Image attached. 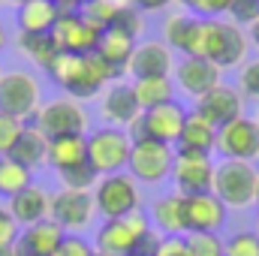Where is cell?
Listing matches in <instances>:
<instances>
[{
    "label": "cell",
    "mask_w": 259,
    "mask_h": 256,
    "mask_svg": "<svg viewBox=\"0 0 259 256\" xmlns=\"http://www.w3.org/2000/svg\"><path fill=\"white\" fill-rule=\"evenodd\" d=\"M84 160H88V136H58V139H49L46 163L55 172H64V169L78 166Z\"/></svg>",
    "instance_id": "cell-27"
},
{
    "label": "cell",
    "mask_w": 259,
    "mask_h": 256,
    "mask_svg": "<svg viewBox=\"0 0 259 256\" xmlns=\"http://www.w3.org/2000/svg\"><path fill=\"white\" fill-rule=\"evenodd\" d=\"M33 124L46 133V139L84 136V130H88V112L72 97H61V100H52V103L39 106V112L33 115Z\"/></svg>",
    "instance_id": "cell-9"
},
{
    "label": "cell",
    "mask_w": 259,
    "mask_h": 256,
    "mask_svg": "<svg viewBox=\"0 0 259 256\" xmlns=\"http://www.w3.org/2000/svg\"><path fill=\"white\" fill-rule=\"evenodd\" d=\"M226 223V205L214 193L184 196V235L190 232H217Z\"/></svg>",
    "instance_id": "cell-15"
},
{
    "label": "cell",
    "mask_w": 259,
    "mask_h": 256,
    "mask_svg": "<svg viewBox=\"0 0 259 256\" xmlns=\"http://www.w3.org/2000/svg\"><path fill=\"white\" fill-rule=\"evenodd\" d=\"M55 256H94V244H88V241L78 238V235H66L64 244L58 247Z\"/></svg>",
    "instance_id": "cell-43"
},
{
    "label": "cell",
    "mask_w": 259,
    "mask_h": 256,
    "mask_svg": "<svg viewBox=\"0 0 259 256\" xmlns=\"http://www.w3.org/2000/svg\"><path fill=\"white\" fill-rule=\"evenodd\" d=\"M175 84L190 94V97H202L205 91H211L214 84H220V66H214L211 61L199 58V55H190V58H181L175 64Z\"/></svg>",
    "instance_id": "cell-17"
},
{
    "label": "cell",
    "mask_w": 259,
    "mask_h": 256,
    "mask_svg": "<svg viewBox=\"0 0 259 256\" xmlns=\"http://www.w3.org/2000/svg\"><path fill=\"white\" fill-rule=\"evenodd\" d=\"M196 18H220L229 9V0H178Z\"/></svg>",
    "instance_id": "cell-37"
},
{
    "label": "cell",
    "mask_w": 259,
    "mask_h": 256,
    "mask_svg": "<svg viewBox=\"0 0 259 256\" xmlns=\"http://www.w3.org/2000/svg\"><path fill=\"white\" fill-rule=\"evenodd\" d=\"M256 235H259V232H256Z\"/></svg>",
    "instance_id": "cell-56"
},
{
    "label": "cell",
    "mask_w": 259,
    "mask_h": 256,
    "mask_svg": "<svg viewBox=\"0 0 259 256\" xmlns=\"http://www.w3.org/2000/svg\"><path fill=\"white\" fill-rule=\"evenodd\" d=\"M55 3H58L61 9H78V6H81L84 0H55Z\"/></svg>",
    "instance_id": "cell-46"
},
{
    "label": "cell",
    "mask_w": 259,
    "mask_h": 256,
    "mask_svg": "<svg viewBox=\"0 0 259 256\" xmlns=\"http://www.w3.org/2000/svg\"><path fill=\"white\" fill-rule=\"evenodd\" d=\"M175 69L172 49L166 42H142L133 49L127 72L133 78H151V75H169Z\"/></svg>",
    "instance_id": "cell-19"
},
{
    "label": "cell",
    "mask_w": 259,
    "mask_h": 256,
    "mask_svg": "<svg viewBox=\"0 0 259 256\" xmlns=\"http://www.w3.org/2000/svg\"><path fill=\"white\" fill-rule=\"evenodd\" d=\"M142 121H145L148 139L175 148V142H178V136H181V127H184V121H187V109H184L178 100H169V103H163V106H154V109L142 112Z\"/></svg>",
    "instance_id": "cell-16"
},
{
    "label": "cell",
    "mask_w": 259,
    "mask_h": 256,
    "mask_svg": "<svg viewBox=\"0 0 259 256\" xmlns=\"http://www.w3.org/2000/svg\"><path fill=\"white\" fill-rule=\"evenodd\" d=\"M256 178L259 172L247 160H220L214 166V187L211 193L226 208H247L256 199Z\"/></svg>",
    "instance_id": "cell-4"
},
{
    "label": "cell",
    "mask_w": 259,
    "mask_h": 256,
    "mask_svg": "<svg viewBox=\"0 0 259 256\" xmlns=\"http://www.w3.org/2000/svg\"><path fill=\"white\" fill-rule=\"evenodd\" d=\"M253 205H259V178H256V199H253Z\"/></svg>",
    "instance_id": "cell-51"
},
{
    "label": "cell",
    "mask_w": 259,
    "mask_h": 256,
    "mask_svg": "<svg viewBox=\"0 0 259 256\" xmlns=\"http://www.w3.org/2000/svg\"><path fill=\"white\" fill-rule=\"evenodd\" d=\"M0 256H18V247L12 244V247H0Z\"/></svg>",
    "instance_id": "cell-48"
},
{
    "label": "cell",
    "mask_w": 259,
    "mask_h": 256,
    "mask_svg": "<svg viewBox=\"0 0 259 256\" xmlns=\"http://www.w3.org/2000/svg\"><path fill=\"white\" fill-rule=\"evenodd\" d=\"M175 193L193 196V193H211L214 187V160L211 154H190V151H175L172 175Z\"/></svg>",
    "instance_id": "cell-12"
},
{
    "label": "cell",
    "mask_w": 259,
    "mask_h": 256,
    "mask_svg": "<svg viewBox=\"0 0 259 256\" xmlns=\"http://www.w3.org/2000/svg\"><path fill=\"white\" fill-rule=\"evenodd\" d=\"M52 75V81L58 88H64L72 100H88L94 94H100L106 84L118 81V72L106 61H100L94 52L91 55H66L58 52V58L46 69Z\"/></svg>",
    "instance_id": "cell-1"
},
{
    "label": "cell",
    "mask_w": 259,
    "mask_h": 256,
    "mask_svg": "<svg viewBox=\"0 0 259 256\" xmlns=\"http://www.w3.org/2000/svg\"><path fill=\"white\" fill-rule=\"evenodd\" d=\"M157 256H193V253H190V247H187V238H184V235H163Z\"/></svg>",
    "instance_id": "cell-42"
},
{
    "label": "cell",
    "mask_w": 259,
    "mask_h": 256,
    "mask_svg": "<svg viewBox=\"0 0 259 256\" xmlns=\"http://www.w3.org/2000/svg\"><path fill=\"white\" fill-rule=\"evenodd\" d=\"M103 118L109 121V127H130L142 109L136 103V94H133V84H124V81H112L106 84V94H103Z\"/></svg>",
    "instance_id": "cell-18"
},
{
    "label": "cell",
    "mask_w": 259,
    "mask_h": 256,
    "mask_svg": "<svg viewBox=\"0 0 259 256\" xmlns=\"http://www.w3.org/2000/svg\"><path fill=\"white\" fill-rule=\"evenodd\" d=\"M61 6L55 0H27L18 6V27L21 33H52Z\"/></svg>",
    "instance_id": "cell-28"
},
{
    "label": "cell",
    "mask_w": 259,
    "mask_h": 256,
    "mask_svg": "<svg viewBox=\"0 0 259 256\" xmlns=\"http://www.w3.org/2000/svg\"><path fill=\"white\" fill-rule=\"evenodd\" d=\"M18 256H42V253H18Z\"/></svg>",
    "instance_id": "cell-52"
},
{
    "label": "cell",
    "mask_w": 259,
    "mask_h": 256,
    "mask_svg": "<svg viewBox=\"0 0 259 256\" xmlns=\"http://www.w3.org/2000/svg\"><path fill=\"white\" fill-rule=\"evenodd\" d=\"M160 241H163V238H160L157 232H151V229H148V232L136 241V247H133V253H130V256H157Z\"/></svg>",
    "instance_id": "cell-44"
},
{
    "label": "cell",
    "mask_w": 259,
    "mask_h": 256,
    "mask_svg": "<svg viewBox=\"0 0 259 256\" xmlns=\"http://www.w3.org/2000/svg\"><path fill=\"white\" fill-rule=\"evenodd\" d=\"M250 42H253V46L259 49V18L253 21V24H250Z\"/></svg>",
    "instance_id": "cell-47"
},
{
    "label": "cell",
    "mask_w": 259,
    "mask_h": 256,
    "mask_svg": "<svg viewBox=\"0 0 259 256\" xmlns=\"http://www.w3.org/2000/svg\"><path fill=\"white\" fill-rule=\"evenodd\" d=\"M253 121H256V124H259V115H256V118H253Z\"/></svg>",
    "instance_id": "cell-53"
},
{
    "label": "cell",
    "mask_w": 259,
    "mask_h": 256,
    "mask_svg": "<svg viewBox=\"0 0 259 256\" xmlns=\"http://www.w3.org/2000/svg\"><path fill=\"white\" fill-rule=\"evenodd\" d=\"M0 3H3V0H0Z\"/></svg>",
    "instance_id": "cell-55"
},
{
    "label": "cell",
    "mask_w": 259,
    "mask_h": 256,
    "mask_svg": "<svg viewBox=\"0 0 259 256\" xmlns=\"http://www.w3.org/2000/svg\"><path fill=\"white\" fill-rule=\"evenodd\" d=\"M58 175H61V181H64V190H94V184H97V178H100L88 160L78 163V166H69L64 172H58Z\"/></svg>",
    "instance_id": "cell-33"
},
{
    "label": "cell",
    "mask_w": 259,
    "mask_h": 256,
    "mask_svg": "<svg viewBox=\"0 0 259 256\" xmlns=\"http://www.w3.org/2000/svg\"><path fill=\"white\" fill-rule=\"evenodd\" d=\"M151 223L160 235H184V196L166 193L151 205Z\"/></svg>",
    "instance_id": "cell-26"
},
{
    "label": "cell",
    "mask_w": 259,
    "mask_h": 256,
    "mask_svg": "<svg viewBox=\"0 0 259 256\" xmlns=\"http://www.w3.org/2000/svg\"><path fill=\"white\" fill-rule=\"evenodd\" d=\"M3 46H6V30H3V24H0V52H3Z\"/></svg>",
    "instance_id": "cell-49"
},
{
    "label": "cell",
    "mask_w": 259,
    "mask_h": 256,
    "mask_svg": "<svg viewBox=\"0 0 259 256\" xmlns=\"http://www.w3.org/2000/svg\"><path fill=\"white\" fill-rule=\"evenodd\" d=\"M46 154H49V139H46V133L36 127V124H24L21 133H18V139H15V145H12V151L6 154V157H12L15 163H21L24 169H39V166H46Z\"/></svg>",
    "instance_id": "cell-23"
},
{
    "label": "cell",
    "mask_w": 259,
    "mask_h": 256,
    "mask_svg": "<svg viewBox=\"0 0 259 256\" xmlns=\"http://www.w3.org/2000/svg\"><path fill=\"white\" fill-rule=\"evenodd\" d=\"M94 256H100V253H97V250H94Z\"/></svg>",
    "instance_id": "cell-54"
},
{
    "label": "cell",
    "mask_w": 259,
    "mask_h": 256,
    "mask_svg": "<svg viewBox=\"0 0 259 256\" xmlns=\"http://www.w3.org/2000/svg\"><path fill=\"white\" fill-rule=\"evenodd\" d=\"M133 6H139L142 12H160V9H166L172 0H130Z\"/></svg>",
    "instance_id": "cell-45"
},
{
    "label": "cell",
    "mask_w": 259,
    "mask_h": 256,
    "mask_svg": "<svg viewBox=\"0 0 259 256\" xmlns=\"http://www.w3.org/2000/svg\"><path fill=\"white\" fill-rule=\"evenodd\" d=\"M223 256H259V235L256 232H235L223 241Z\"/></svg>",
    "instance_id": "cell-36"
},
{
    "label": "cell",
    "mask_w": 259,
    "mask_h": 256,
    "mask_svg": "<svg viewBox=\"0 0 259 256\" xmlns=\"http://www.w3.org/2000/svg\"><path fill=\"white\" fill-rule=\"evenodd\" d=\"M3 3H15V6H21V3H27V0H3Z\"/></svg>",
    "instance_id": "cell-50"
},
{
    "label": "cell",
    "mask_w": 259,
    "mask_h": 256,
    "mask_svg": "<svg viewBox=\"0 0 259 256\" xmlns=\"http://www.w3.org/2000/svg\"><path fill=\"white\" fill-rule=\"evenodd\" d=\"M250 36L244 27L223 21V18H202V42H199V58L211 61L214 66H238L247 61Z\"/></svg>",
    "instance_id": "cell-2"
},
{
    "label": "cell",
    "mask_w": 259,
    "mask_h": 256,
    "mask_svg": "<svg viewBox=\"0 0 259 256\" xmlns=\"http://www.w3.org/2000/svg\"><path fill=\"white\" fill-rule=\"evenodd\" d=\"M133 94L142 112L163 106L169 100H175V84L169 75H151V78H133Z\"/></svg>",
    "instance_id": "cell-29"
},
{
    "label": "cell",
    "mask_w": 259,
    "mask_h": 256,
    "mask_svg": "<svg viewBox=\"0 0 259 256\" xmlns=\"http://www.w3.org/2000/svg\"><path fill=\"white\" fill-rule=\"evenodd\" d=\"M0 112L27 124L39 112V81L21 69L0 72Z\"/></svg>",
    "instance_id": "cell-7"
},
{
    "label": "cell",
    "mask_w": 259,
    "mask_h": 256,
    "mask_svg": "<svg viewBox=\"0 0 259 256\" xmlns=\"http://www.w3.org/2000/svg\"><path fill=\"white\" fill-rule=\"evenodd\" d=\"M109 27H115V30H124L127 36H139L142 30H145V18H142V9L139 6H133V3H124V6H118V12H115V18H112V24Z\"/></svg>",
    "instance_id": "cell-34"
},
{
    "label": "cell",
    "mask_w": 259,
    "mask_h": 256,
    "mask_svg": "<svg viewBox=\"0 0 259 256\" xmlns=\"http://www.w3.org/2000/svg\"><path fill=\"white\" fill-rule=\"evenodd\" d=\"M163 33H166V46L181 52L184 58L199 55V42H202V18H196L190 12H175L166 18L163 24Z\"/></svg>",
    "instance_id": "cell-20"
},
{
    "label": "cell",
    "mask_w": 259,
    "mask_h": 256,
    "mask_svg": "<svg viewBox=\"0 0 259 256\" xmlns=\"http://www.w3.org/2000/svg\"><path fill=\"white\" fill-rule=\"evenodd\" d=\"M21 127H24V121H18V118L0 112V157H6V154L12 151V145H15Z\"/></svg>",
    "instance_id": "cell-40"
},
{
    "label": "cell",
    "mask_w": 259,
    "mask_h": 256,
    "mask_svg": "<svg viewBox=\"0 0 259 256\" xmlns=\"http://www.w3.org/2000/svg\"><path fill=\"white\" fill-rule=\"evenodd\" d=\"M184 238L193 256H223V238L217 232H190Z\"/></svg>",
    "instance_id": "cell-35"
},
{
    "label": "cell",
    "mask_w": 259,
    "mask_h": 256,
    "mask_svg": "<svg viewBox=\"0 0 259 256\" xmlns=\"http://www.w3.org/2000/svg\"><path fill=\"white\" fill-rule=\"evenodd\" d=\"M30 178H33L30 169H24L12 157H0V196L3 199H12L15 193H21L27 184H33Z\"/></svg>",
    "instance_id": "cell-31"
},
{
    "label": "cell",
    "mask_w": 259,
    "mask_h": 256,
    "mask_svg": "<svg viewBox=\"0 0 259 256\" xmlns=\"http://www.w3.org/2000/svg\"><path fill=\"white\" fill-rule=\"evenodd\" d=\"M103 30H97L78 9H61L55 27H52V39L58 46V52L66 55H91L97 49Z\"/></svg>",
    "instance_id": "cell-10"
},
{
    "label": "cell",
    "mask_w": 259,
    "mask_h": 256,
    "mask_svg": "<svg viewBox=\"0 0 259 256\" xmlns=\"http://www.w3.org/2000/svg\"><path fill=\"white\" fill-rule=\"evenodd\" d=\"M130 151H133V142L127 130L121 127H103L88 136V163L94 166L97 175L124 172L130 163Z\"/></svg>",
    "instance_id": "cell-5"
},
{
    "label": "cell",
    "mask_w": 259,
    "mask_h": 256,
    "mask_svg": "<svg viewBox=\"0 0 259 256\" xmlns=\"http://www.w3.org/2000/svg\"><path fill=\"white\" fill-rule=\"evenodd\" d=\"M238 91H241V97L259 100V58L256 61H244L241 72H238Z\"/></svg>",
    "instance_id": "cell-39"
},
{
    "label": "cell",
    "mask_w": 259,
    "mask_h": 256,
    "mask_svg": "<svg viewBox=\"0 0 259 256\" xmlns=\"http://www.w3.org/2000/svg\"><path fill=\"white\" fill-rule=\"evenodd\" d=\"M214 145H217V127L208 124L202 115L190 112L184 127H181V136H178L175 148L190 151V154H214Z\"/></svg>",
    "instance_id": "cell-25"
},
{
    "label": "cell",
    "mask_w": 259,
    "mask_h": 256,
    "mask_svg": "<svg viewBox=\"0 0 259 256\" xmlns=\"http://www.w3.org/2000/svg\"><path fill=\"white\" fill-rule=\"evenodd\" d=\"M148 217L139 211H133L127 217H115V220H103V226L97 229L94 238V250L100 256H130L136 241L148 232Z\"/></svg>",
    "instance_id": "cell-6"
},
{
    "label": "cell",
    "mask_w": 259,
    "mask_h": 256,
    "mask_svg": "<svg viewBox=\"0 0 259 256\" xmlns=\"http://www.w3.org/2000/svg\"><path fill=\"white\" fill-rule=\"evenodd\" d=\"M66 232L52 220V217H46V220H39V223H33V226H24L21 232H18V253H42V256H55L58 253V247L64 244Z\"/></svg>",
    "instance_id": "cell-21"
},
{
    "label": "cell",
    "mask_w": 259,
    "mask_h": 256,
    "mask_svg": "<svg viewBox=\"0 0 259 256\" xmlns=\"http://www.w3.org/2000/svg\"><path fill=\"white\" fill-rule=\"evenodd\" d=\"M18 223H15V217L9 214V208H3L0 205V247H12V244H18Z\"/></svg>",
    "instance_id": "cell-41"
},
{
    "label": "cell",
    "mask_w": 259,
    "mask_h": 256,
    "mask_svg": "<svg viewBox=\"0 0 259 256\" xmlns=\"http://www.w3.org/2000/svg\"><path fill=\"white\" fill-rule=\"evenodd\" d=\"M18 52L42 69H49V64L58 58V46H55L52 33H21L18 36Z\"/></svg>",
    "instance_id": "cell-30"
},
{
    "label": "cell",
    "mask_w": 259,
    "mask_h": 256,
    "mask_svg": "<svg viewBox=\"0 0 259 256\" xmlns=\"http://www.w3.org/2000/svg\"><path fill=\"white\" fill-rule=\"evenodd\" d=\"M214 151L223 160H247L253 163L259 157V124L253 118H235L223 127H217V145Z\"/></svg>",
    "instance_id": "cell-11"
},
{
    "label": "cell",
    "mask_w": 259,
    "mask_h": 256,
    "mask_svg": "<svg viewBox=\"0 0 259 256\" xmlns=\"http://www.w3.org/2000/svg\"><path fill=\"white\" fill-rule=\"evenodd\" d=\"M229 21L244 27V24H253L259 18V0H229V9H226Z\"/></svg>",
    "instance_id": "cell-38"
},
{
    "label": "cell",
    "mask_w": 259,
    "mask_h": 256,
    "mask_svg": "<svg viewBox=\"0 0 259 256\" xmlns=\"http://www.w3.org/2000/svg\"><path fill=\"white\" fill-rule=\"evenodd\" d=\"M97 208H94V193L91 190H61L52 196L49 217L64 229V232H81L91 226Z\"/></svg>",
    "instance_id": "cell-13"
},
{
    "label": "cell",
    "mask_w": 259,
    "mask_h": 256,
    "mask_svg": "<svg viewBox=\"0 0 259 256\" xmlns=\"http://www.w3.org/2000/svg\"><path fill=\"white\" fill-rule=\"evenodd\" d=\"M133 49H136V39L127 36L124 30H115V27H106L103 33H100V39H97V49H94V55L100 58V61H106V64L112 66L118 75L127 69L130 58H133Z\"/></svg>",
    "instance_id": "cell-24"
},
{
    "label": "cell",
    "mask_w": 259,
    "mask_h": 256,
    "mask_svg": "<svg viewBox=\"0 0 259 256\" xmlns=\"http://www.w3.org/2000/svg\"><path fill=\"white\" fill-rule=\"evenodd\" d=\"M118 6H121V3H115V0H84V3L78 6V12H81L97 30H106V27L112 24V18H115Z\"/></svg>",
    "instance_id": "cell-32"
},
{
    "label": "cell",
    "mask_w": 259,
    "mask_h": 256,
    "mask_svg": "<svg viewBox=\"0 0 259 256\" xmlns=\"http://www.w3.org/2000/svg\"><path fill=\"white\" fill-rule=\"evenodd\" d=\"M193 112L202 115L208 124L223 127V124H229V121H235V118L244 115V97H241L238 88L220 81V84H214L211 91H205L202 97H196Z\"/></svg>",
    "instance_id": "cell-14"
},
{
    "label": "cell",
    "mask_w": 259,
    "mask_h": 256,
    "mask_svg": "<svg viewBox=\"0 0 259 256\" xmlns=\"http://www.w3.org/2000/svg\"><path fill=\"white\" fill-rule=\"evenodd\" d=\"M172 163H175V148L145 139V142H133L130 151V175L142 184H160L172 175Z\"/></svg>",
    "instance_id": "cell-8"
},
{
    "label": "cell",
    "mask_w": 259,
    "mask_h": 256,
    "mask_svg": "<svg viewBox=\"0 0 259 256\" xmlns=\"http://www.w3.org/2000/svg\"><path fill=\"white\" fill-rule=\"evenodd\" d=\"M94 208L103 220L127 217L142 208V193L139 181L130 172H115V175H100L94 184Z\"/></svg>",
    "instance_id": "cell-3"
},
{
    "label": "cell",
    "mask_w": 259,
    "mask_h": 256,
    "mask_svg": "<svg viewBox=\"0 0 259 256\" xmlns=\"http://www.w3.org/2000/svg\"><path fill=\"white\" fill-rule=\"evenodd\" d=\"M49 205H52V196L42 190L39 184H27L21 193H15L9 199V214L15 217V223L24 229V226H33L39 220L49 217Z\"/></svg>",
    "instance_id": "cell-22"
}]
</instances>
